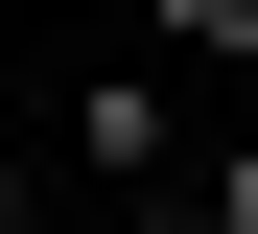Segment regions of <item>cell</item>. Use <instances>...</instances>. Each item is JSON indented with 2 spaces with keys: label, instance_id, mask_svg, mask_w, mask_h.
<instances>
[{
  "label": "cell",
  "instance_id": "1",
  "mask_svg": "<svg viewBox=\"0 0 258 234\" xmlns=\"http://www.w3.org/2000/svg\"><path fill=\"white\" fill-rule=\"evenodd\" d=\"M71 140H94V187H188V164H164V94H141V70H94V94H71Z\"/></svg>",
  "mask_w": 258,
  "mask_h": 234
},
{
  "label": "cell",
  "instance_id": "2",
  "mask_svg": "<svg viewBox=\"0 0 258 234\" xmlns=\"http://www.w3.org/2000/svg\"><path fill=\"white\" fill-rule=\"evenodd\" d=\"M164 47H211V70H258V0H164Z\"/></svg>",
  "mask_w": 258,
  "mask_h": 234
},
{
  "label": "cell",
  "instance_id": "3",
  "mask_svg": "<svg viewBox=\"0 0 258 234\" xmlns=\"http://www.w3.org/2000/svg\"><path fill=\"white\" fill-rule=\"evenodd\" d=\"M117 234H211V187H117Z\"/></svg>",
  "mask_w": 258,
  "mask_h": 234
},
{
  "label": "cell",
  "instance_id": "4",
  "mask_svg": "<svg viewBox=\"0 0 258 234\" xmlns=\"http://www.w3.org/2000/svg\"><path fill=\"white\" fill-rule=\"evenodd\" d=\"M211 234H258V140H235V164H211Z\"/></svg>",
  "mask_w": 258,
  "mask_h": 234
},
{
  "label": "cell",
  "instance_id": "5",
  "mask_svg": "<svg viewBox=\"0 0 258 234\" xmlns=\"http://www.w3.org/2000/svg\"><path fill=\"white\" fill-rule=\"evenodd\" d=\"M0 234H24V187H0Z\"/></svg>",
  "mask_w": 258,
  "mask_h": 234
}]
</instances>
